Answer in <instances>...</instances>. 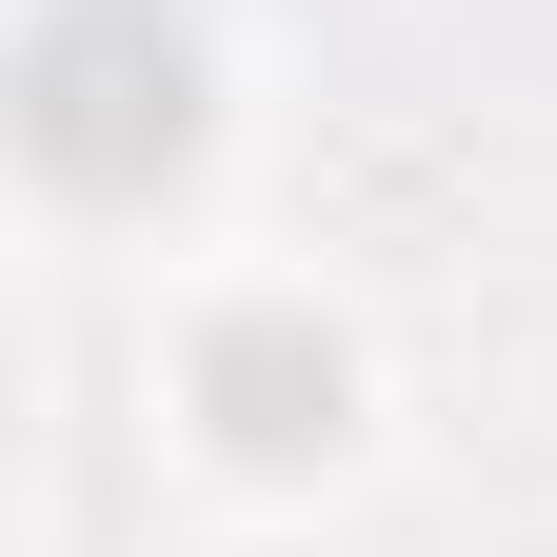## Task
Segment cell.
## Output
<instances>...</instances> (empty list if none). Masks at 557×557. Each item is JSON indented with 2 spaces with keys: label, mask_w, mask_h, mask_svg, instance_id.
I'll use <instances>...</instances> for the list:
<instances>
[{
  "label": "cell",
  "mask_w": 557,
  "mask_h": 557,
  "mask_svg": "<svg viewBox=\"0 0 557 557\" xmlns=\"http://www.w3.org/2000/svg\"><path fill=\"white\" fill-rule=\"evenodd\" d=\"M21 160L60 199H160L199 160V21L180 0H40L21 21Z\"/></svg>",
  "instance_id": "obj_1"
},
{
  "label": "cell",
  "mask_w": 557,
  "mask_h": 557,
  "mask_svg": "<svg viewBox=\"0 0 557 557\" xmlns=\"http://www.w3.org/2000/svg\"><path fill=\"white\" fill-rule=\"evenodd\" d=\"M199 418H220L239 458H319L338 438V338L319 319H220L199 338Z\"/></svg>",
  "instance_id": "obj_2"
}]
</instances>
